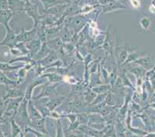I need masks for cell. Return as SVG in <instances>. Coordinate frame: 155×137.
Masks as SVG:
<instances>
[{
	"label": "cell",
	"instance_id": "cell-4",
	"mask_svg": "<svg viewBox=\"0 0 155 137\" xmlns=\"http://www.w3.org/2000/svg\"><path fill=\"white\" fill-rule=\"evenodd\" d=\"M7 29V33H6V36L3 41H2L1 44L2 45H7V46H12L14 44L16 41H17V36H16L12 30L9 27H6Z\"/></svg>",
	"mask_w": 155,
	"mask_h": 137
},
{
	"label": "cell",
	"instance_id": "cell-16",
	"mask_svg": "<svg viewBox=\"0 0 155 137\" xmlns=\"http://www.w3.org/2000/svg\"><path fill=\"white\" fill-rule=\"evenodd\" d=\"M77 121L80 125H86L89 123V115L85 113H80L77 115Z\"/></svg>",
	"mask_w": 155,
	"mask_h": 137
},
{
	"label": "cell",
	"instance_id": "cell-6",
	"mask_svg": "<svg viewBox=\"0 0 155 137\" xmlns=\"http://www.w3.org/2000/svg\"><path fill=\"white\" fill-rule=\"evenodd\" d=\"M28 112H29L30 118L31 119V122L44 118L42 116L41 114L40 111L36 107H35V105L32 104V102L31 101H29V105H28Z\"/></svg>",
	"mask_w": 155,
	"mask_h": 137
},
{
	"label": "cell",
	"instance_id": "cell-10",
	"mask_svg": "<svg viewBox=\"0 0 155 137\" xmlns=\"http://www.w3.org/2000/svg\"><path fill=\"white\" fill-rule=\"evenodd\" d=\"M11 124V134L12 137H17V135H20V134L22 132H21V128L20 126L15 122L14 119L10 122Z\"/></svg>",
	"mask_w": 155,
	"mask_h": 137
},
{
	"label": "cell",
	"instance_id": "cell-5",
	"mask_svg": "<svg viewBox=\"0 0 155 137\" xmlns=\"http://www.w3.org/2000/svg\"><path fill=\"white\" fill-rule=\"evenodd\" d=\"M31 127L33 128L34 129L37 130V131L41 132L48 134L45 126V118H42V119H38V120L32 121L31 124Z\"/></svg>",
	"mask_w": 155,
	"mask_h": 137
},
{
	"label": "cell",
	"instance_id": "cell-25",
	"mask_svg": "<svg viewBox=\"0 0 155 137\" xmlns=\"http://www.w3.org/2000/svg\"><path fill=\"white\" fill-rule=\"evenodd\" d=\"M1 9L2 10H8L9 9L8 0H1Z\"/></svg>",
	"mask_w": 155,
	"mask_h": 137
},
{
	"label": "cell",
	"instance_id": "cell-13",
	"mask_svg": "<svg viewBox=\"0 0 155 137\" xmlns=\"http://www.w3.org/2000/svg\"><path fill=\"white\" fill-rule=\"evenodd\" d=\"M21 95H22V92L20 91V90H9L7 94H6V97H4L3 100L8 98V97H9V98H10V97H11V98H18V97Z\"/></svg>",
	"mask_w": 155,
	"mask_h": 137
},
{
	"label": "cell",
	"instance_id": "cell-12",
	"mask_svg": "<svg viewBox=\"0 0 155 137\" xmlns=\"http://www.w3.org/2000/svg\"><path fill=\"white\" fill-rule=\"evenodd\" d=\"M103 133H104V136L105 137H115L116 136V132H115V127L113 126H106L105 128L103 130Z\"/></svg>",
	"mask_w": 155,
	"mask_h": 137
},
{
	"label": "cell",
	"instance_id": "cell-15",
	"mask_svg": "<svg viewBox=\"0 0 155 137\" xmlns=\"http://www.w3.org/2000/svg\"><path fill=\"white\" fill-rule=\"evenodd\" d=\"M103 122H104L103 118L99 116V115H95V114L89 115V123H88L89 125L97 124V123H101Z\"/></svg>",
	"mask_w": 155,
	"mask_h": 137
},
{
	"label": "cell",
	"instance_id": "cell-21",
	"mask_svg": "<svg viewBox=\"0 0 155 137\" xmlns=\"http://www.w3.org/2000/svg\"><path fill=\"white\" fill-rule=\"evenodd\" d=\"M41 1L43 2L45 8L46 9H47L48 8H49L51 7V6H54V5H55V4L59 3V2H58L57 0H41Z\"/></svg>",
	"mask_w": 155,
	"mask_h": 137
},
{
	"label": "cell",
	"instance_id": "cell-24",
	"mask_svg": "<svg viewBox=\"0 0 155 137\" xmlns=\"http://www.w3.org/2000/svg\"><path fill=\"white\" fill-rule=\"evenodd\" d=\"M111 106H103L102 109L101 111V114L103 115V116H107V115H109L111 113Z\"/></svg>",
	"mask_w": 155,
	"mask_h": 137
},
{
	"label": "cell",
	"instance_id": "cell-8",
	"mask_svg": "<svg viewBox=\"0 0 155 137\" xmlns=\"http://www.w3.org/2000/svg\"><path fill=\"white\" fill-rule=\"evenodd\" d=\"M35 34V31H22V32L20 34L19 36H17V41H28L32 40L33 37Z\"/></svg>",
	"mask_w": 155,
	"mask_h": 137
},
{
	"label": "cell",
	"instance_id": "cell-2",
	"mask_svg": "<svg viewBox=\"0 0 155 137\" xmlns=\"http://www.w3.org/2000/svg\"><path fill=\"white\" fill-rule=\"evenodd\" d=\"M45 126L48 134L51 137H55L57 132V122L51 117L45 118Z\"/></svg>",
	"mask_w": 155,
	"mask_h": 137
},
{
	"label": "cell",
	"instance_id": "cell-27",
	"mask_svg": "<svg viewBox=\"0 0 155 137\" xmlns=\"http://www.w3.org/2000/svg\"><path fill=\"white\" fill-rule=\"evenodd\" d=\"M49 79L51 82H56L61 80L60 77L57 75H49Z\"/></svg>",
	"mask_w": 155,
	"mask_h": 137
},
{
	"label": "cell",
	"instance_id": "cell-30",
	"mask_svg": "<svg viewBox=\"0 0 155 137\" xmlns=\"http://www.w3.org/2000/svg\"><path fill=\"white\" fill-rule=\"evenodd\" d=\"M1 137H6V136H5V135H4L2 132H1Z\"/></svg>",
	"mask_w": 155,
	"mask_h": 137
},
{
	"label": "cell",
	"instance_id": "cell-26",
	"mask_svg": "<svg viewBox=\"0 0 155 137\" xmlns=\"http://www.w3.org/2000/svg\"><path fill=\"white\" fill-rule=\"evenodd\" d=\"M130 2H131L132 6L134 8L138 9V8H140V2L139 0H130Z\"/></svg>",
	"mask_w": 155,
	"mask_h": 137
},
{
	"label": "cell",
	"instance_id": "cell-29",
	"mask_svg": "<svg viewBox=\"0 0 155 137\" xmlns=\"http://www.w3.org/2000/svg\"><path fill=\"white\" fill-rule=\"evenodd\" d=\"M149 10H150V12H151L152 13H155V5H154V4L152 3L151 6H150Z\"/></svg>",
	"mask_w": 155,
	"mask_h": 137
},
{
	"label": "cell",
	"instance_id": "cell-23",
	"mask_svg": "<svg viewBox=\"0 0 155 137\" xmlns=\"http://www.w3.org/2000/svg\"><path fill=\"white\" fill-rule=\"evenodd\" d=\"M49 45L53 48H58L62 46V41L59 39H55V40H53L50 41Z\"/></svg>",
	"mask_w": 155,
	"mask_h": 137
},
{
	"label": "cell",
	"instance_id": "cell-14",
	"mask_svg": "<svg viewBox=\"0 0 155 137\" xmlns=\"http://www.w3.org/2000/svg\"><path fill=\"white\" fill-rule=\"evenodd\" d=\"M55 88L54 86H48V87H45L42 90L41 93L37 98H40L41 97H47V96H50L54 93L55 91Z\"/></svg>",
	"mask_w": 155,
	"mask_h": 137
},
{
	"label": "cell",
	"instance_id": "cell-11",
	"mask_svg": "<svg viewBox=\"0 0 155 137\" xmlns=\"http://www.w3.org/2000/svg\"><path fill=\"white\" fill-rule=\"evenodd\" d=\"M72 108H73V111L75 112H80V113H81L84 110H85L86 106H85V104L81 101H80V100H76L72 104Z\"/></svg>",
	"mask_w": 155,
	"mask_h": 137
},
{
	"label": "cell",
	"instance_id": "cell-9",
	"mask_svg": "<svg viewBox=\"0 0 155 137\" xmlns=\"http://www.w3.org/2000/svg\"><path fill=\"white\" fill-rule=\"evenodd\" d=\"M13 14V12L10 11L9 9L2 10V12H1V23L4 24V26L8 27V23H9V20L11 19Z\"/></svg>",
	"mask_w": 155,
	"mask_h": 137
},
{
	"label": "cell",
	"instance_id": "cell-1",
	"mask_svg": "<svg viewBox=\"0 0 155 137\" xmlns=\"http://www.w3.org/2000/svg\"><path fill=\"white\" fill-rule=\"evenodd\" d=\"M14 120L20 126V128H23V126L24 129L27 126H31V119L30 118L29 112L28 109V99H25L21 103L17 110V114L15 115Z\"/></svg>",
	"mask_w": 155,
	"mask_h": 137
},
{
	"label": "cell",
	"instance_id": "cell-31",
	"mask_svg": "<svg viewBox=\"0 0 155 137\" xmlns=\"http://www.w3.org/2000/svg\"><path fill=\"white\" fill-rule=\"evenodd\" d=\"M22 1H24V0H22ZM24 1H27V2H30V0H24Z\"/></svg>",
	"mask_w": 155,
	"mask_h": 137
},
{
	"label": "cell",
	"instance_id": "cell-19",
	"mask_svg": "<svg viewBox=\"0 0 155 137\" xmlns=\"http://www.w3.org/2000/svg\"><path fill=\"white\" fill-rule=\"evenodd\" d=\"M84 132L80 130V132H78L77 130H69V132H67V134L65 135L66 137H83L84 135Z\"/></svg>",
	"mask_w": 155,
	"mask_h": 137
},
{
	"label": "cell",
	"instance_id": "cell-28",
	"mask_svg": "<svg viewBox=\"0 0 155 137\" xmlns=\"http://www.w3.org/2000/svg\"><path fill=\"white\" fill-rule=\"evenodd\" d=\"M126 58V51H122V54L120 55V62H123Z\"/></svg>",
	"mask_w": 155,
	"mask_h": 137
},
{
	"label": "cell",
	"instance_id": "cell-17",
	"mask_svg": "<svg viewBox=\"0 0 155 137\" xmlns=\"http://www.w3.org/2000/svg\"><path fill=\"white\" fill-rule=\"evenodd\" d=\"M137 63L142 65L143 66H144L145 68H148V69H150L152 67L151 66V59L146 57V58H143V59H139L137 61Z\"/></svg>",
	"mask_w": 155,
	"mask_h": 137
},
{
	"label": "cell",
	"instance_id": "cell-18",
	"mask_svg": "<svg viewBox=\"0 0 155 137\" xmlns=\"http://www.w3.org/2000/svg\"><path fill=\"white\" fill-rule=\"evenodd\" d=\"M28 48L32 53H36V51H38V50L40 48V41H32Z\"/></svg>",
	"mask_w": 155,
	"mask_h": 137
},
{
	"label": "cell",
	"instance_id": "cell-3",
	"mask_svg": "<svg viewBox=\"0 0 155 137\" xmlns=\"http://www.w3.org/2000/svg\"><path fill=\"white\" fill-rule=\"evenodd\" d=\"M25 6L26 8L25 9H23V10L27 12L29 17L34 18L35 24H36L38 23V12H37L36 6L33 5L31 2H27L25 4Z\"/></svg>",
	"mask_w": 155,
	"mask_h": 137
},
{
	"label": "cell",
	"instance_id": "cell-22",
	"mask_svg": "<svg viewBox=\"0 0 155 137\" xmlns=\"http://www.w3.org/2000/svg\"><path fill=\"white\" fill-rule=\"evenodd\" d=\"M150 24V20L147 17H142L140 19V24L143 29L147 30L148 28H149Z\"/></svg>",
	"mask_w": 155,
	"mask_h": 137
},
{
	"label": "cell",
	"instance_id": "cell-7",
	"mask_svg": "<svg viewBox=\"0 0 155 137\" xmlns=\"http://www.w3.org/2000/svg\"><path fill=\"white\" fill-rule=\"evenodd\" d=\"M64 97H55L54 99H51L49 101L46 103V106L48 108V109L51 111V112H53L57 107H58L63 101Z\"/></svg>",
	"mask_w": 155,
	"mask_h": 137
},
{
	"label": "cell",
	"instance_id": "cell-20",
	"mask_svg": "<svg viewBox=\"0 0 155 137\" xmlns=\"http://www.w3.org/2000/svg\"><path fill=\"white\" fill-rule=\"evenodd\" d=\"M55 137H66L63 132L62 124H61V122L59 120H57V132Z\"/></svg>",
	"mask_w": 155,
	"mask_h": 137
}]
</instances>
